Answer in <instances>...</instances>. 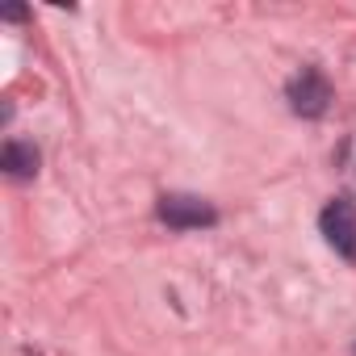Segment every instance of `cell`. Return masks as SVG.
<instances>
[{"instance_id": "4", "label": "cell", "mask_w": 356, "mask_h": 356, "mask_svg": "<svg viewBox=\"0 0 356 356\" xmlns=\"http://www.w3.org/2000/svg\"><path fill=\"white\" fill-rule=\"evenodd\" d=\"M38 163H42V155L26 138H9L5 151H0V168H5L13 181H30V176H38Z\"/></svg>"}, {"instance_id": "7", "label": "cell", "mask_w": 356, "mask_h": 356, "mask_svg": "<svg viewBox=\"0 0 356 356\" xmlns=\"http://www.w3.org/2000/svg\"><path fill=\"white\" fill-rule=\"evenodd\" d=\"M352 352H356V343H352Z\"/></svg>"}, {"instance_id": "5", "label": "cell", "mask_w": 356, "mask_h": 356, "mask_svg": "<svg viewBox=\"0 0 356 356\" xmlns=\"http://www.w3.org/2000/svg\"><path fill=\"white\" fill-rule=\"evenodd\" d=\"M0 17H5V22H26V9H22V5H9Z\"/></svg>"}, {"instance_id": "2", "label": "cell", "mask_w": 356, "mask_h": 356, "mask_svg": "<svg viewBox=\"0 0 356 356\" xmlns=\"http://www.w3.org/2000/svg\"><path fill=\"white\" fill-rule=\"evenodd\" d=\"M285 97H289V109H293L298 118H323V113L331 109V101H335V88H331V80H327L318 67H302V72L289 80Z\"/></svg>"}, {"instance_id": "1", "label": "cell", "mask_w": 356, "mask_h": 356, "mask_svg": "<svg viewBox=\"0 0 356 356\" xmlns=\"http://www.w3.org/2000/svg\"><path fill=\"white\" fill-rule=\"evenodd\" d=\"M155 218L172 231H202L218 222V210L197 193H163L155 202Z\"/></svg>"}, {"instance_id": "3", "label": "cell", "mask_w": 356, "mask_h": 356, "mask_svg": "<svg viewBox=\"0 0 356 356\" xmlns=\"http://www.w3.org/2000/svg\"><path fill=\"white\" fill-rule=\"evenodd\" d=\"M318 231H323V239H327L343 260L356 264V206H352L348 197H335V202L323 206V214H318Z\"/></svg>"}, {"instance_id": "6", "label": "cell", "mask_w": 356, "mask_h": 356, "mask_svg": "<svg viewBox=\"0 0 356 356\" xmlns=\"http://www.w3.org/2000/svg\"><path fill=\"white\" fill-rule=\"evenodd\" d=\"M348 159H352V168H356V143H352V147H348Z\"/></svg>"}]
</instances>
